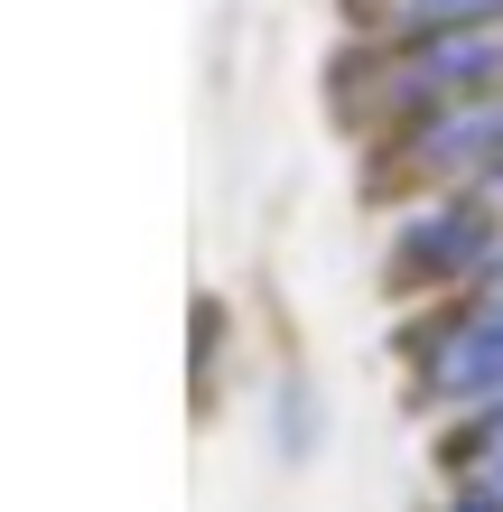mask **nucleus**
I'll use <instances>...</instances> for the list:
<instances>
[{
    "label": "nucleus",
    "instance_id": "nucleus-1",
    "mask_svg": "<svg viewBox=\"0 0 503 512\" xmlns=\"http://www.w3.org/2000/svg\"><path fill=\"white\" fill-rule=\"evenodd\" d=\"M494 84H503V19L494 28H448V38H420L410 56H392L382 112L392 122H438V112L494 103Z\"/></svg>",
    "mask_w": 503,
    "mask_h": 512
},
{
    "label": "nucleus",
    "instance_id": "nucleus-2",
    "mask_svg": "<svg viewBox=\"0 0 503 512\" xmlns=\"http://www.w3.org/2000/svg\"><path fill=\"white\" fill-rule=\"evenodd\" d=\"M503 261V196H438L429 215L392 233V280L438 289V280H494Z\"/></svg>",
    "mask_w": 503,
    "mask_h": 512
},
{
    "label": "nucleus",
    "instance_id": "nucleus-3",
    "mask_svg": "<svg viewBox=\"0 0 503 512\" xmlns=\"http://www.w3.org/2000/svg\"><path fill=\"white\" fill-rule=\"evenodd\" d=\"M401 168H420V177H438L457 196H503V94L420 122L401 140Z\"/></svg>",
    "mask_w": 503,
    "mask_h": 512
},
{
    "label": "nucleus",
    "instance_id": "nucleus-4",
    "mask_svg": "<svg viewBox=\"0 0 503 512\" xmlns=\"http://www.w3.org/2000/svg\"><path fill=\"white\" fill-rule=\"evenodd\" d=\"M420 391L429 401H494L503 410V298L494 289L466 317L420 336Z\"/></svg>",
    "mask_w": 503,
    "mask_h": 512
},
{
    "label": "nucleus",
    "instance_id": "nucleus-5",
    "mask_svg": "<svg viewBox=\"0 0 503 512\" xmlns=\"http://www.w3.org/2000/svg\"><path fill=\"white\" fill-rule=\"evenodd\" d=\"M345 19L354 28H382V38H410V28H494L503 19V0H345Z\"/></svg>",
    "mask_w": 503,
    "mask_h": 512
},
{
    "label": "nucleus",
    "instance_id": "nucleus-6",
    "mask_svg": "<svg viewBox=\"0 0 503 512\" xmlns=\"http://www.w3.org/2000/svg\"><path fill=\"white\" fill-rule=\"evenodd\" d=\"M476 457H485V485H494V494H503V410H494V419H485V438H476Z\"/></svg>",
    "mask_w": 503,
    "mask_h": 512
},
{
    "label": "nucleus",
    "instance_id": "nucleus-7",
    "mask_svg": "<svg viewBox=\"0 0 503 512\" xmlns=\"http://www.w3.org/2000/svg\"><path fill=\"white\" fill-rule=\"evenodd\" d=\"M448 512H503V494H494V485H485V475H466V485H457V494H448Z\"/></svg>",
    "mask_w": 503,
    "mask_h": 512
},
{
    "label": "nucleus",
    "instance_id": "nucleus-8",
    "mask_svg": "<svg viewBox=\"0 0 503 512\" xmlns=\"http://www.w3.org/2000/svg\"><path fill=\"white\" fill-rule=\"evenodd\" d=\"M494 298H503V261H494Z\"/></svg>",
    "mask_w": 503,
    "mask_h": 512
}]
</instances>
